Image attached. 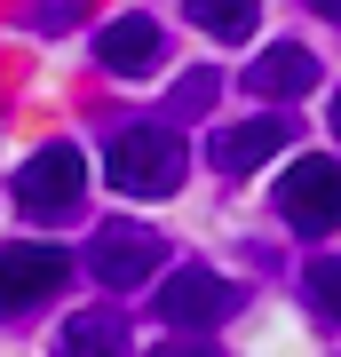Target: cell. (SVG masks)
<instances>
[{
  "label": "cell",
  "mask_w": 341,
  "mask_h": 357,
  "mask_svg": "<svg viewBox=\"0 0 341 357\" xmlns=\"http://www.w3.org/2000/svg\"><path fill=\"white\" fill-rule=\"evenodd\" d=\"M159 48H167V32H159V16H112V24L96 32V56L112 64L119 79H143L159 64Z\"/></svg>",
  "instance_id": "9c48e42d"
},
{
  "label": "cell",
  "mask_w": 341,
  "mask_h": 357,
  "mask_svg": "<svg viewBox=\"0 0 341 357\" xmlns=\"http://www.w3.org/2000/svg\"><path fill=\"white\" fill-rule=\"evenodd\" d=\"M79 199H88V159H79V143H40V151L16 167V215L72 222Z\"/></svg>",
  "instance_id": "7a4b0ae2"
},
{
  "label": "cell",
  "mask_w": 341,
  "mask_h": 357,
  "mask_svg": "<svg viewBox=\"0 0 341 357\" xmlns=\"http://www.w3.org/2000/svg\"><path fill=\"white\" fill-rule=\"evenodd\" d=\"M294 143V119H238V128H222L215 143H206V159H215V175H254V167H270Z\"/></svg>",
  "instance_id": "52a82bcc"
},
{
  "label": "cell",
  "mask_w": 341,
  "mask_h": 357,
  "mask_svg": "<svg viewBox=\"0 0 341 357\" xmlns=\"http://www.w3.org/2000/svg\"><path fill=\"white\" fill-rule=\"evenodd\" d=\"M151 270H167V238L151 222H103L96 238H88V278H103L112 294H127V286H143Z\"/></svg>",
  "instance_id": "3957f363"
},
{
  "label": "cell",
  "mask_w": 341,
  "mask_h": 357,
  "mask_svg": "<svg viewBox=\"0 0 341 357\" xmlns=\"http://www.w3.org/2000/svg\"><path fill=\"white\" fill-rule=\"evenodd\" d=\"M151 357H222V349L206 342V333H175V342H159Z\"/></svg>",
  "instance_id": "9a60e30c"
},
{
  "label": "cell",
  "mask_w": 341,
  "mask_h": 357,
  "mask_svg": "<svg viewBox=\"0 0 341 357\" xmlns=\"http://www.w3.org/2000/svg\"><path fill=\"white\" fill-rule=\"evenodd\" d=\"M56 357H127V318L119 310H79L56 333Z\"/></svg>",
  "instance_id": "30bf717a"
},
{
  "label": "cell",
  "mask_w": 341,
  "mask_h": 357,
  "mask_svg": "<svg viewBox=\"0 0 341 357\" xmlns=\"http://www.w3.org/2000/svg\"><path fill=\"white\" fill-rule=\"evenodd\" d=\"M215 88H222V72H183V88L167 96V119H199L215 103Z\"/></svg>",
  "instance_id": "4fadbf2b"
},
{
  "label": "cell",
  "mask_w": 341,
  "mask_h": 357,
  "mask_svg": "<svg viewBox=\"0 0 341 357\" xmlns=\"http://www.w3.org/2000/svg\"><path fill=\"white\" fill-rule=\"evenodd\" d=\"M278 215H286V230H302V238L341 230V159H294L286 183H278Z\"/></svg>",
  "instance_id": "277c9868"
},
{
  "label": "cell",
  "mask_w": 341,
  "mask_h": 357,
  "mask_svg": "<svg viewBox=\"0 0 341 357\" xmlns=\"http://www.w3.org/2000/svg\"><path fill=\"white\" fill-rule=\"evenodd\" d=\"M190 24L215 32V40H246L262 24V0H190Z\"/></svg>",
  "instance_id": "8fae6325"
},
{
  "label": "cell",
  "mask_w": 341,
  "mask_h": 357,
  "mask_svg": "<svg viewBox=\"0 0 341 357\" xmlns=\"http://www.w3.org/2000/svg\"><path fill=\"white\" fill-rule=\"evenodd\" d=\"M333 135H341V96H333Z\"/></svg>",
  "instance_id": "2e32d148"
},
{
  "label": "cell",
  "mask_w": 341,
  "mask_h": 357,
  "mask_svg": "<svg viewBox=\"0 0 341 357\" xmlns=\"http://www.w3.org/2000/svg\"><path fill=\"white\" fill-rule=\"evenodd\" d=\"M302 294H310V310L341 318V255H317V262L302 270Z\"/></svg>",
  "instance_id": "7c38bea8"
},
{
  "label": "cell",
  "mask_w": 341,
  "mask_h": 357,
  "mask_svg": "<svg viewBox=\"0 0 341 357\" xmlns=\"http://www.w3.org/2000/svg\"><path fill=\"white\" fill-rule=\"evenodd\" d=\"M238 88L270 96V103H302V96L317 88V56H310V48H294V40H278V48H262V56L246 64Z\"/></svg>",
  "instance_id": "ba28073f"
},
{
  "label": "cell",
  "mask_w": 341,
  "mask_h": 357,
  "mask_svg": "<svg viewBox=\"0 0 341 357\" xmlns=\"http://www.w3.org/2000/svg\"><path fill=\"white\" fill-rule=\"evenodd\" d=\"M230 278H215V270H199V262H175L159 278V318L175 326V333H206V326H222L230 318Z\"/></svg>",
  "instance_id": "8992f818"
},
{
  "label": "cell",
  "mask_w": 341,
  "mask_h": 357,
  "mask_svg": "<svg viewBox=\"0 0 341 357\" xmlns=\"http://www.w3.org/2000/svg\"><path fill=\"white\" fill-rule=\"evenodd\" d=\"M63 278H72V255H63V246H40V238L0 246V318H24V310H40Z\"/></svg>",
  "instance_id": "5b68a950"
},
{
  "label": "cell",
  "mask_w": 341,
  "mask_h": 357,
  "mask_svg": "<svg viewBox=\"0 0 341 357\" xmlns=\"http://www.w3.org/2000/svg\"><path fill=\"white\" fill-rule=\"evenodd\" d=\"M183 175H190V151L175 143L167 119H151V128H119L112 143H103V183L127 191V199H167Z\"/></svg>",
  "instance_id": "6da1fadb"
},
{
  "label": "cell",
  "mask_w": 341,
  "mask_h": 357,
  "mask_svg": "<svg viewBox=\"0 0 341 357\" xmlns=\"http://www.w3.org/2000/svg\"><path fill=\"white\" fill-rule=\"evenodd\" d=\"M79 16H88V0H24V24H32V32H48V40H56V32H72Z\"/></svg>",
  "instance_id": "5bb4252c"
}]
</instances>
